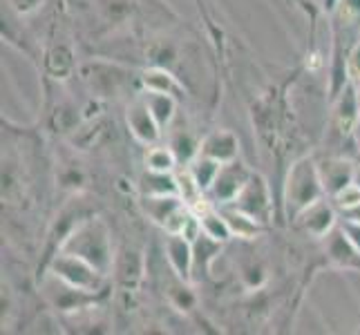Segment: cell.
<instances>
[{
  "mask_svg": "<svg viewBox=\"0 0 360 335\" xmlns=\"http://www.w3.org/2000/svg\"><path fill=\"white\" fill-rule=\"evenodd\" d=\"M148 166H150L153 170H157V172L170 170L172 168L170 150H166V147H155V150H150V155H148Z\"/></svg>",
  "mask_w": 360,
  "mask_h": 335,
  "instance_id": "cell-1",
  "label": "cell"
},
{
  "mask_svg": "<svg viewBox=\"0 0 360 335\" xmlns=\"http://www.w3.org/2000/svg\"><path fill=\"white\" fill-rule=\"evenodd\" d=\"M336 202L342 208H356L360 206V188L356 183H345V188L336 195Z\"/></svg>",
  "mask_w": 360,
  "mask_h": 335,
  "instance_id": "cell-2",
  "label": "cell"
}]
</instances>
